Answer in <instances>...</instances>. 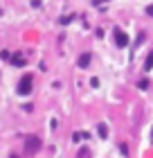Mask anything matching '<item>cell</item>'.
<instances>
[{
  "mask_svg": "<svg viewBox=\"0 0 153 158\" xmlns=\"http://www.w3.org/2000/svg\"><path fill=\"white\" fill-rule=\"evenodd\" d=\"M38 149H41V138L38 135H25V154L34 156Z\"/></svg>",
  "mask_w": 153,
  "mask_h": 158,
  "instance_id": "1",
  "label": "cell"
},
{
  "mask_svg": "<svg viewBox=\"0 0 153 158\" xmlns=\"http://www.w3.org/2000/svg\"><path fill=\"white\" fill-rule=\"evenodd\" d=\"M32 84H34L32 75H25L23 79H20V84H18V93H20V95H30V90H32Z\"/></svg>",
  "mask_w": 153,
  "mask_h": 158,
  "instance_id": "2",
  "label": "cell"
},
{
  "mask_svg": "<svg viewBox=\"0 0 153 158\" xmlns=\"http://www.w3.org/2000/svg\"><path fill=\"white\" fill-rule=\"evenodd\" d=\"M113 34H115V41H117V45H119V48H126V45H128V36L119 30V27H115Z\"/></svg>",
  "mask_w": 153,
  "mask_h": 158,
  "instance_id": "3",
  "label": "cell"
},
{
  "mask_svg": "<svg viewBox=\"0 0 153 158\" xmlns=\"http://www.w3.org/2000/svg\"><path fill=\"white\" fill-rule=\"evenodd\" d=\"M90 59H92L90 54H81V59H79V66H81V68H88V66H90Z\"/></svg>",
  "mask_w": 153,
  "mask_h": 158,
  "instance_id": "4",
  "label": "cell"
},
{
  "mask_svg": "<svg viewBox=\"0 0 153 158\" xmlns=\"http://www.w3.org/2000/svg\"><path fill=\"white\" fill-rule=\"evenodd\" d=\"M11 63H14V66H25L23 54H14V56H11Z\"/></svg>",
  "mask_w": 153,
  "mask_h": 158,
  "instance_id": "5",
  "label": "cell"
},
{
  "mask_svg": "<svg viewBox=\"0 0 153 158\" xmlns=\"http://www.w3.org/2000/svg\"><path fill=\"white\" fill-rule=\"evenodd\" d=\"M97 131H99V135H101V138H106V135H108V129H106V124H99V127H97Z\"/></svg>",
  "mask_w": 153,
  "mask_h": 158,
  "instance_id": "6",
  "label": "cell"
},
{
  "mask_svg": "<svg viewBox=\"0 0 153 158\" xmlns=\"http://www.w3.org/2000/svg\"><path fill=\"white\" fill-rule=\"evenodd\" d=\"M153 68V52L149 54V59H147V63H144V70H151Z\"/></svg>",
  "mask_w": 153,
  "mask_h": 158,
  "instance_id": "7",
  "label": "cell"
},
{
  "mask_svg": "<svg viewBox=\"0 0 153 158\" xmlns=\"http://www.w3.org/2000/svg\"><path fill=\"white\" fill-rule=\"evenodd\" d=\"M147 14H149V16H153V5H151V7H147Z\"/></svg>",
  "mask_w": 153,
  "mask_h": 158,
  "instance_id": "8",
  "label": "cell"
},
{
  "mask_svg": "<svg viewBox=\"0 0 153 158\" xmlns=\"http://www.w3.org/2000/svg\"><path fill=\"white\" fill-rule=\"evenodd\" d=\"M92 2H95V5H101V2H106V0H92Z\"/></svg>",
  "mask_w": 153,
  "mask_h": 158,
  "instance_id": "9",
  "label": "cell"
},
{
  "mask_svg": "<svg viewBox=\"0 0 153 158\" xmlns=\"http://www.w3.org/2000/svg\"><path fill=\"white\" fill-rule=\"evenodd\" d=\"M11 158H18V156H11Z\"/></svg>",
  "mask_w": 153,
  "mask_h": 158,
  "instance_id": "10",
  "label": "cell"
},
{
  "mask_svg": "<svg viewBox=\"0 0 153 158\" xmlns=\"http://www.w3.org/2000/svg\"><path fill=\"white\" fill-rule=\"evenodd\" d=\"M151 135H153V131H151Z\"/></svg>",
  "mask_w": 153,
  "mask_h": 158,
  "instance_id": "11",
  "label": "cell"
}]
</instances>
